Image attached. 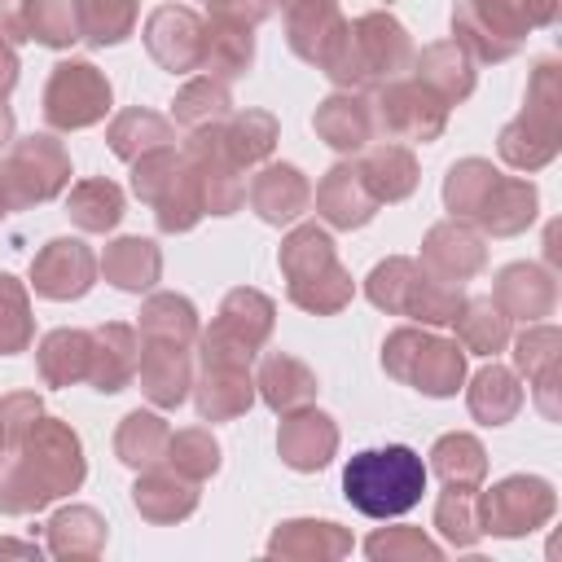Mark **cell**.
<instances>
[{
    "mask_svg": "<svg viewBox=\"0 0 562 562\" xmlns=\"http://www.w3.org/2000/svg\"><path fill=\"white\" fill-rule=\"evenodd\" d=\"M44 413V400L35 391H9L0 395V426H4V448Z\"/></svg>",
    "mask_w": 562,
    "mask_h": 562,
    "instance_id": "56",
    "label": "cell"
},
{
    "mask_svg": "<svg viewBox=\"0 0 562 562\" xmlns=\"http://www.w3.org/2000/svg\"><path fill=\"white\" fill-rule=\"evenodd\" d=\"M255 400L259 395L250 364H202V373L193 378V404L202 422H233L250 413Z\"/></svg>",
    "mask_w": 562,
    "mask_h": 562,
    "instance_id": "28",
    "label": "cell"
},
{
    "mask_svg": "<svg viewBox=\"0 0 562 562\" xmlns=\"http://www.w3.org/2000/svg\"><path fill=\"white\" fill-rule=\"evenodd\" d=\"M369 119H373V136H382V140L430 145L448 127V105L417 79H386V83L369 88Z\"/></svg>",
    "mask_w": 562,
    "mask_h": 562,
    "instance_id": "10",
    "label": "cell"
},
{
    "mask_svg": "<svg viewBox=\"0 0 562 562\" xmlns=\"http://www.w3.org/2000/svg\"><path fill=\"white\" fill-rule=\"evenodd\" d=\"M312 127H316V136L329 145V149H338V154H360L369 140H373V119H369V97L364 92H329L321 105H316V114H312Z\"/></svg>",
    "mask_w": 562,
    "mask_h": 562,
    "instance_id": "31",
    "label": "cell"
},
{
    "mask_svg": "<svg viewBox=\"0 0 562 562\" xmlns=\"http://www.w3.org/2000/svg\"><path fill=\"white\" fill-rule=\"evenodd\" d=\"M435 281L448 285H465L487 268V241L479 228H470L465 220H439L426 228L422 237V259H417Z\"/></svg>",
    "mask_w": 562,
    "mask_h": 562,
    "instance_id": "17",
    "label": "cell"
},
{
    "mask_svg": "<svg viewBox=\"0 0 562 562\" xmlns=\"http://www.w3.org/2000/svg\"><path fill=\"white\" fill-rule=\"evenodd\" d=\"M97 272L123 290V294H145L158 285L162 277V250L149 241V237H114L101 259H97Z\"/></svg>",
    "mask_w": 562,
    "mask_h": 562,
    "instance_id": "32",
    "label": "cell"
},
{
    "mask_svg": "<svg viewBox=\"0 0 562 562\" xmlns=\"http://www.w3.org/2000/svg\"><path fill=\"white\" fill-rule=\"evenodd\" d=\"M452 40H457L474 61H509V57L518 53V44L505 40V35H496V31L474 13L470 0H457V4H452Z\"/></svg>",
    "mask_w": 562,
    "mask_h": 562,
    "instance_id": "54",
    "label": "cell"
},
{
    "mask_svg": "<svg viewBox=\"0 0 562 562\" xmlns=\"http://www.w3.org/2000/svg\"><path fill=\"white\" fill-rule=\"evenodd\" d=\"M140 391L154 408H180L193 391V360L189 347L162 342V338H140V360H136Z\"/></svg>",
    "mask_w": 562,
    "mask_h": 562,
    "instance_id": "21",
    "label": "cell"
},
{
    "mask_svg": "<svg viewBox=\"0 0 562 562\" xmlns=\"http://www.w3.org/2000/svg\"><path fill=\"white\" fill-rule=\"evenodd\" d=\"M474 13L505 40H514L522 48L527 31L536 26H553L558 13H562V0H470Z\"/></svg>",
    "mask_w": 562,
    "mask_h": 562,
    "instance_id": "45",
    "label": "cell"
},
{
    "mask_svg": "<svg viewBox=\"0 0 562 562\" xmlns=\"http://www.w3.org/2000/svg\"><path fill=\"white\" fill-rule=\"evenodd\" d=\"M105 145H110L114 158L136 162V158L149 154V149L176 145V127H171V119H162L158 110L127 105V110H119V114L110 119V127H105Z\"/></svg>",
    "mask_w": 562,
    "mask_h": 562,
    "instance_id": "37",
    "label": "cell"
},
{
    "mask_svg": "<svg viewBox=\"0 0 562 562\" xmlns=\"http://www.w3.org/2000/svg\"><path fill=\"white\" fill-rule=\"evenodd\" d=\"M48 553L61 562H92L105 549V518L92 505H61L48 518Z\"/></svg>",
    "mask_w": 562,
    "mask_h": 562,
    "instance_id": "36",
    "label": "cell"
},
{
    "mask_svg": "<svg viewBox=\"0 0 562 562\" xmlns=\"http://www.w3.org/2000/svg\"><path fill=\"white\" fill-rule=\"evenodd\" d=\"M114 105V88L105 79V70H97L92 61L83 57H70V61H57L48 83H44V123L53 132H83L92 123H101Z\"/></svg>",
    "mask_w": 562,
    "mask_h": 562,
    "instance_id": "9",
    "label": "cell"
},
{
    "mask_svg": "<svg viewBox=\"0 0 562 562\" xmlns=\"http://www.w3.org/2000/svg\"><path fill=\"white\" fill-rule=\"evenodd\" d=\"M246 202L263 224L281 228V224H294L312 206V184L294 162H263L246 189Z\"/></svg>",
    "mask_w": 562,
    "mask_h": 562,
    "instance_id": "23",
    "label": "cell"
},
{
    "mask_svg": "<svg viewBox=\"0 0 562 562\" xmlns=\"http://www.w3.org/2000/svg\"><path fill=\"white\" fill-rule=\"evenodd\" d=\"M220 140H224L228 158L246 171V167L268 162V154L281 140V127H277V114H268V110H237L220 123Z\"/></svg>",
    "mask_w": 562,
    "mask_h": 562,
    "instance_id": "40",
    "label": "cell"
},
{
    "mask_svg": "<svg viewBox=\"0 0 562 562\" xmlns=\"http://www.w3.org/2000/svg\"><path fill=\"white\" fill-rule=\"evenodd\" d=\"M338 452V422L321 408H294V413H281V426H277V457L299 470V474H316L334 461Z\"/></svg>",
    "mask_w": 562,
    "mask_h": 562,
    "instance_id": "19",
    "label": "cell"
},
{
    "mask_svg": "<svg viewBox=\"0 0 562 562\" xmlns=\"http://www.w3.org/2000/svg\"><path fill=\"white\" fill-rule=\"evenodd\" d=\"M522 400H527L522 378L514 369L496 364V360L483 364L470 378V386H465V408H470V417L479 426H505V422H514L518 408H522Z\"/></svg>",
    "mask_w": 562,
    "mask_h": 562,
    "instance_id": "34",
    "label": "cell"
},
{
    "mask_svg": "<svg viewBox=\"0 0 562 562\" xmlns=\"http://www.w3.org/2000/svg\"><path fill=\"white\" fill-rule=\"evenodd\" d=\"M0 171L9 180L13 211H22V206L53 202L70 184V154L53 132H31L9 145V158L0 162Z\"/></svg>",
    "mask_w": 562,
    "mask_h": 562,
    "instance_id": "12",
    "label": "cell"
},
{
    "mask_svg": "<svg viewBox=\"0 0 562 562\" xmlns=\"http://www.w3.org/2000/svg\"><path fill=\"white\" fill-rule=\"evenodd\" d=\"M316 373L299 360V356H285V351H268L255 369V395L281 417V413H294V408H307L316 404Z\"/></svg>",
    "mask_w": 562,
    "mask_h": 562,
    "instance_id": "29",
    "label": "cell"
},
{
    "mask_svg": "<svg viewBox=\"0 0 562 562\" xmlns=\"http://www.w3.org/2000/svg\"><path fill=\"white\" fill-rule=\"evenodd\" d=\"M4 553H18V558H40L44 549L35 544V540H0V558Z\"/></svg>",
    "mask_w": 562,
    "mask_h": 562,
    "instance_id": "60",
    "label": "cell"
},
{
    "mask_svg": "<svg viewBox=\"0 0 562 562\" xmlns=\"http://www.w3.org/2000/svg\"><path fill=\"white\" fill-rule=\"evenodd\" d=\"M536 211H540V193L527 176H496L492 193L483 198V206L474 211V228L487 233V237H518L536 224Z\"/></svg>",
    "mask_w": 562,
    "mask_h": 562,
    "instance_id": "26",
    "label": "cell"
},
{
    "mask_svg": "<svg viewBox=\"0 0 562 562\" xmlns=\"http://www.w3.org/2000/svg\"><path fill=\"white\" fill-rule=\"evenodd\" d=\"M272 325L277 303L255 285H237L220 299L211 329L198 334V356L202 364H250L272 338Z\"/></svg>",
    "mask_w": 562,
    "mask_h": 562,
    "instance_id": "8",
    "label": "cell"
},
{
    "mask_svg": "<svg viewBox=\"0 0 562 562\" xmlns=\"http://www.w3.org/2000/svg\"><path fill=\"white\" fill-rule=\"evenodd\" d=\"M360 154H364V158H360L356 167H360V176H364V184H369V193H373L378 202H404V198L417 189L422 171H417V158H413L408 145H400V140H378V145H364Z\"/></svg>",
    "mask_w": 562,
    "mask_h": 562,
    "instance_id": "33",
    "label": "cell"
},
{
    "mask_svg": "<svg viewBox=\"0 0 562 562\" xmlns=\"http://www.w3.org/2000/svg\"><path fill=\"white\" fill-rule=\"evenodd\" d=\"M514 369L531 382V400L544 422H562V329L549 321L527 325L514 338Z\"/></svg>",
    "mask_w": 562,
    "mask_h": 562,
    "instance_id": "15",
    "label": "cell"
},
{
    "mask_svg": "<svg viewBox=\"0 0 562 562\" xmlns=\"http://www.w3.org/2000/svg\"><path fill=\"white\" fill-rule=\"evenodd\" d=\"M149 211H154V220H158V228H162V233H189V228L206 215V211H202V198H198V180H193V171H189L184 154H180L176 171L167 176V184L154 193Z\"/></svg>",
    "mask_w": 562,
    "mask_h": 562,
    "instance_id": "46",
    "label": "cell"
},
{
    "mask_svg": "<svg viewBox=\"0 0 562 562\" xmlns=\"http://www.w3.org/2000/svg\"><path fill=\"white\" fill-rule=\"evenodd\" d=\"M9 215H13V193H9V180L0 171V220H9Z\"/></svg>",
    "mask_w": 562,
    "mask_h": 562,
    "instance_id": "62",
    "label": "cell"
},
{
    "mask_svg": "<svg viewBox=\"0 0 562 562\" xmlns=\"http://www.w3.org/2000/svg\"><path fill=\"white\" fill-rule=\"evenodd\" d=\"M435 531L452 549H474L483 540V518H479V492L474 487H452L443 483L435 501Z\"/></svg>",
    "mask_w": 562,
    "mask_h": 562,
    "instance_id": "48",
    "label": "cell"
},
{
    "mask_svg": "<svg viewBox=\"0 0 562 562\" xmlns=\"http://www.w3.org/2000/svg\"><path fill=\"white\" fill-rule=\"evenodd\" d=\"M255 66V35L250 26H233L220 18H206V44H202V70L211 79H241Z\"/></svg>",
    "mask_w": 562,
    "mask_h": 562,
    "instance_id": "41",
    "label": "cell"
},
{
    "mask_svg": "<svg viewBox=\"0 0 562 562\" xmlns=\"http://www.w3.org/2000/svg\"><path fill=\"white\" fill-rule=\"evenodd\" d=\"M97 285V255L79 237H48L31 259V290L53 303L83 299Z\"/></svg>",
    "mask_w": 562,
    "mask_h": 562,
    "instance_id": "14",
    "label": "cell"
},
{
    "mask_svg": "<svg viewBox=\"0 0 562 562\" xmlns=\"http://www.w3.org/2000/svg\"><path fill=\"white\" fill-rule=\"evenodd\" d=\"M364 553L373 562H439L443 549L422 527H378L364 540Z\"/></svg>",
    "mask_w": 562,
    "mask_h": 562,
    "instance_id": "55",
    "label": "cell"
},
{
    "mask_svg": "<svg viewBox=\"0 0 562 562\" xmlns=\"http://www.w3.org/2000/svg\"><path fill=\"white\" fill-rule=\"evenodd\" d=\"M202 44H206V18H198L189 4H158L145 18V48L167 75L202 70Z\"/></svg>",
    "mask_w": 562,
    "mask_h": 562,
    "instance_id": "16",
    "label": "cell"
},
{
    "mask_svg": "<svg viewBox=\"0 0 562 562\" xmlns=\"http://www.w3.org/2000/svg\"><path fill=\"white\" fill-rule=\"evenodd\" d=\"M18 70H22V61H18L13 44H9V40H0V101L18 88Z\"/></svg>",
    "mask_w": 562,
    "mask_h": 562,
    "instance_id": "59",
    "label": "cell"
},
{
    "mask_svg": "<svg viewBox=\"0 0 562 562\" xmlns=\"http://www.w3.org/2000/svg\"><path fill=\"white\" fill-rule=\"evenodd\" d=\"M413 53L417 48H413L404 22L386 9H369L356 22H347L342 44L334 48V57L321 75H329V83L342 92H369L386 79H404V70L413 66Z\"/></svg>",
    "mask_w": 562,
    "mask_h": 562,
    "instance_id": "2",
    "label": "cell"
},
{
    "mask_svg": "<svg viewBox=\"0 0 562 562\" xmlns=\"http://www.w3.org/2000/svg\"><path fill=\"white\" fill-rule=\"evenodd\" d=\"M364 299L378 307V312H391V316H408L417 325H452V316L461 312L465 303V290L461 285H448V281H435L417 259L408 255H386L382 263L369 268L364 277Z\"/></svg>",
    "mask_w": 562,
    "mask_h": 562,
    "instance_id": "6",
    "label": "cell"
},
{
    "mask_svg": "<svg viewBox=\"0 0 562 562\" xmlns=\"http://www.w3.org/2000/svg\"><path fill=\"white\" fill-rule=\"evenodd\" d=\"M136 31V0H79V40L114 48Z\"/></svg>",
    "mask_w": 562,
    "mask_h": 562,
    "instance_id": "51",
    "label": "cell"
},
{
    "mask_svg": "<svg viewBox=\"0 0 562 562\" xmlns=\"http://www.w3.org/2000/svg\"><path fill=\"white\" fill-rule=\"evenodd\" d=\"M88 479L83 439L70 422L40 413L4 452H0V514L26 518L53 501L79 492Z\"/></svg>",
    "mask_w": 562,
    "mask_h": 562,
    "instance_id": "1",
    "label": "cell"
},
{
    "mask_svg": "<svg viewBox=\"0 0 562 562\" xmlns=\"http://www.w3.org/2000/svg\"><path fill=\"white\" fill-rule=\"evenodd\" d=\"M4 145H13V110L0 101V149Z\"/></svg>",
    "mask_w": 562,
    "mask_h": 562,
    "instance_id": "61",
    "label": "cell"
},
{
    "mask_svg": "<svg viewBox=\"0 0 562 562\" xmlns=\"http://www.w3.org/2000/svg\"><path fill=\"white\" fill-rule=\"evenodd\" d=\"M0 40L9 44H26V0H0Z\"/></svg>",
    "mask_w": 562,
    "mask_h": 562,
    "instance_id": "58",
    "label": "cell"
},
{
    "mask_svg": "<svg viewBox=\"0 0 562 562\" xmlns=\"http://www.w3.org/2000/svg\"><path fill=\"white\" fill-rule=\"evenodd\" d=\"M136 360H140V334L127 321H105L92 329V364H88L92 391L119 395L136 378Z\"/></svg>",
    "mask_w": 562,
    "mask_h": 562,
    "instance_id": "27",
    "label": "cell"
},
{
    "mask_svg": "<svg viewBox=\"0 0 562 562\" xmlns=\"http://www.w3.org/2000/svg\"><path fill=\"white\" fill-rule=\"evenodd\" d=\"M382 369L386 378L430 395L452 400L465 386V351L457 338L435 334L430 325H400L382 342Z\"/></svg>",
    "mask_w": 562,
    "mask_h": 562,
    "instance_id": "7",
    "label": "cell"
},
{
    "mask_svg": "<svg viewBox=\"0 0 562 562\" xmlns=\"http://www.w3.org/2000/svg\"><path fill=\"white\" fill-rule=\"evenodd\" d=\"M180 154H184V162H189V171L198 180V198H202V211L206 215H233V211H241L246 180H241V167L228 158V149L220 140V123L189 132V140H184Z\"/></svg>",
    "mask_w": 562,
    "mask_h": 562,
    "instance_id": "13",
    "label": "cell"
},
{
    "mask_svg": "<svg viewBox=\"0 0 562 562\" xmlns=\"http://www.w3.org/2000/svg\"><path fill=\"white\" fill-rule=\"evenodd\" d=\"M430 474H439L452 487H479L487 474V448L470 430H448L430 448Z\"/></svg>",
    "mask_w": 562,
    "mask_h": 562,
    "instance_id": "44",
    "label": "cell"
},
{
    "mask_svg": "<svg viewBox=\"0 0 562 562\" xmlns=\"http://www.w3.org/2000/svg\"><path fill=\"white\" fill-rule=\"evenodd\" d=\"M132 505L145 522L154 527H171V522H184L193 509H198V483H189L184 474L176 470H140V479L132 483Z\"/></svg>",
    "mask_w": 562,
    "mask_h": 562,
    "instance_id": "30",
    "label": "cell"
},
{
    "mask_svg": "<svg viewBox=\"0 0 562 562\" xmlns=\"http://www.w3.org/2000/svg\"><path fill=\"white\" fill-rule=\"evenodd\" d=\"M167 465H171L176 474H184L189 483H206V479L220 474L224 448H220V439H215L206 426H184V430H176L171 443H167Z\"/></svg>",
    "mask_w": 562,
    "mask_h": 562,
    "instance_id": "50",
    "label": "cell"
},
{
    "mask_svg": "<svg viewBox=\"0 0 562 562\" xmlns=\"http://www.w3.org/2000/svg\"><path fill=\"white\" fill-rule=\"evenodd\" d=\"M211 18L220 22H233V26H259L268 13H272V0H206Z\"/></svg>",
    "mask_w": 562,
    "mask_h": 562,
    "instance_id": "57",
    "label": "cell"
},
{
    "mask_svg": "<svg viewBox=\"0 0 562 562\" xmlns=\"http://www.w3.org/2000/svg\"><path fill=\"white\" fill-rule=\"evenodd\" d=\"M228 114H233L228 83H224V79H211V75L189 79V83L176 92V101H171V119H176L180 127H189V132L215 127V123H224Z\"/></svg>",
    "mask_w": 562,
    "mask_h": 562,
    "instance_id": "47",
    "label": "cell"
},
{
    "mask_svg": "<svg viewBox=\"0 0 562 562\" xmlns=\"http://www.w3.org/2000/svg\"><path fill=\"white\" fill-rule=\"evenodd\" d=\"M35 342V316H31V290L13 272L0 268V356H18Z\"/></svg>",
    "mask_w": 562,
    "mask_h": 562,
    "instance_id": "52",
    "label": "cell"
},
{
    "mask_svg": "<svg viewBox=\"0 0 562 562\" xmlns=\"http://www.w3.org/2000/svg\"><path fill=\"white\" fill-rule=\"evenodd\" d=\"M553 509H558V492L540 474H509L479 496L483 536H501V540H522L540 531L553 518Z\"/></svg>",
    "mask_w": 562,
    "mask_h": 562,
    "instance_id": "11",
    "label": "cell"
},
{
    "mask_svg": "<svg viewBox=\"0 0 562 562\" xmlns=\"http://www.w3.org/2000/svg\"><path fill=\"white\" fill-rule=\"evenodd\" d=\"M492 303L522 325H536L544 316H553L558 307V277L540 263H505L492 281Z\"/></svg>",
    "mask_w": 562,
    "mask_h": 562,
    "instance_id": "20",
    "label": "cell"
},
{
    "mask_svg": "<svg viewBox=\"0 0 562 562\" xmlns=\"http://www.w3.org/2000/svg\"><path fill=\"white\" fill-rule=\"evenodd\" d=\"M35 364H40V378L44 386H75V382H88V364H92V329H48L35 347Z\"/></svg>",
    "mask_w": 562,
    "mask_h": 562,
    "instance_id": "35",
    "label": "cell"
},
{
    "mask_svg": "<svg viewBox=\"0 0 562 562\" xmlns=\"http://www.w3.org/2000/svg\"><path fill=\"white\" fill-rule=\"evenodd\" d=\"M496 176L501 171L487 158H461V162H452L448 176H443V206H448V215L452 220H474V211L492 193Z\"/></svg>",
    "mask_w": 562,
    "mask_h": 562,
    "instance_id": "49",
    "label": "cell"
},
{
    "mask_svg": "<svg viewBox=\"0 0 562 562\" xmlns=\"http://www.w3.org/2000/svg\"><path fill=\"white\" fill-rule=\"evenodd\" d=\"M351 531L329 518H285L268 536V558L281 562H334L351 553Z\"/></svg>",
    "mask_w": 562,
    "mask_h": 562,
    "instance_id": "25",
    "label": "cell"
},
{
    "mask_svg": "<svg viewBox=\"0 0 562 562\" xmlns=\"http://www.w3.org/2000/svg\"><path fill=\"white\" fill-rule=\"evenodd\" d=\"M558 149H562V61L540 57L527 79L522 110L496 136V154L514 171H540L558 158Z\"/></svg>",
    "mask_w": 562,
    "mask_h": 562,
    "instance_id": "5",
    "label": "cell"
},
{
    "mask_svg": "<svg viewBox=\"0 0 562 562\" xmlns=\"http://www.w3.org/2000/svg\"><path fill=\"white\" fill-rule=\"evenodd\" d=\"M281 18H285V44L299 61L325 70L334 48L342 44L347 35V18L338 9V0H290L281 4Z\"/></svg>",
    "mask_w": 562,
    "mask_h": 562,
    "instance_id": "18",
    "label": "cell"
},
{
    "mask_svg": "<svg viewBox=\"0 0 562 562\" xmlns=\"http://www.w3.org/2000/svg\"><path fill=\"white\" fill-rule=\"evenodd\" d=\"M426 461L408 443L364 448L342 465V496L364 518H400L426 492Z\"/></svg>",
    "mask_w": 562,
    "mask_h": 562,
    "instance_id": "4",
    "label": "cell"
},
{
    "mask_svg": "<svg viewBox=\"0 0 562 562\" xmlns=\"http://www.w3.org/2000/svg\"><path fill=\"white\" fill-rule=\"evenodd\" d=\"M452 329H457L461 351H470V356H487L492 360L496 351L509 347V316L492 303V294L487 299H465L461 312L452 316Z\"/></svg>",
    "mask_w": 562,
    "mask_h": 562,
    "instance_id": "43",
    "label": "cell"
},
{
    "mask_svg": "<svg viewBox=\"0 0 562 562\" xmlns=\"http://www.w3.org/2000/svg\"><path fill=\"white\" fill-rule=\"evenodd\" d=\"M26 31L44 48L79 44V0H26Z\"/></svg>",
    "mask_w": 562,
    "mask_h": 562,
    "instance_id": "53",
    "label": "cell"
},
{
    "mask_svg": "<svg viewBox=\"0 0 562 562\" xmlns=\"http://www.w3.org/2000/svg\"><path fill=\"white\" fill-rule=\"evenodd\" d=\"M0 452H4V426H0Z\"/></svg>",
    "mask_w": 562,
    "mask_h": 562,
    "instance_id": "63",
    "label": "cell"
},
{
    "mask_svg": "<svg viewBox=\"0 0 562 562\" xmlns=\"http://www.w3.org/2000/svg\"><path fill=\"white\" fill-rule=\"evenodd\" d=\"M277 263H281V277H285V299L299 312L334 316L356 299V281L342 268V259L334 250V237L321 224H294L281 237Z\"/></svg>",
    "mask_w": 562,
    "mask_h": 562,
    "instance_id": "3",
    "label": "cell"
},
{
    "mask_svg": "<svg viewBox=\"0 0 562 562\" xmlns=\"http://www.w3.org/2000/svg\"><path fill=\"white\" fill-rule=\"evenodd\" d=\"M479 61L457 44V40H435V44H426L422 53H413V79L422 83V88H430L443 105H461L470 92H474V83H479V70H474Z\"/></svg>",
    "mask_w": 562,
    "mask_h": 562,
    "instance_id": "24",
    "label": "cell"
},
{
    "mask_svg": "<svg viewBox=\"0 0 562 562\" xmlns=\"http://www.w3.org/2000/svg\"><path fill=\"white\" fill-rule=\"evenodd\" d=\"M378 206H382V202L369 193V184H364V176H360V167H356L351 158L334 162V167L321 176V184H316V215H321L329 228H342V233L364 228V224L378 215Z\"/></svg>",
    "mask_w": 562,
    "mask_h": 562,
    "instance_id": "22",
    "label": "cell"
},
{
    "mask_svg": "<svg viewBox=\"0 0 562 562\" xmlns=\"http://www.w3.org/2000/svg\"><path fill=\"white\" fill-rule=\"evenodd\" d=\"M66 215L79 233H110L123 220V189L110 176H88V180L70 184Z\"/></svg>",
    "mask_w": 562,
    "mask_h": 562,
    "instance_id": "42",
    "label": "cell"
},
{
    "mask_svg": "<svg viewBox=\"0 0 562 562\" xmlns=\"http://www.w3.org/2000/svg\"><path fill=\"white\" fill-rule=\"evenodd\" d=\"M136 334L140 338H162V342H180V347H193L198 334H202V321H198V307L176 294V290H158L140 303L136 312Z\"/></svg>",
    "mask_w": 562,
    "mask_h": 562,
    "instance_id": "38",
    "label": "cell"
},
{
    "mask_svg": "<svg viewBox=\"0 0 562 562\" xmlns=\"http://www.w3.org/2000/svg\"><path fill=\"white\" fill-rule=\"evenodd\" d=\"M167 443H171V426L149 408H132L114 430V457L127 470L162 465L167 461Z\"/></svg>",
    "mask_w": 562,
    "mask_h": 562,
    "instance_id": "39",
    "label": "cell"
}]
</instances>
